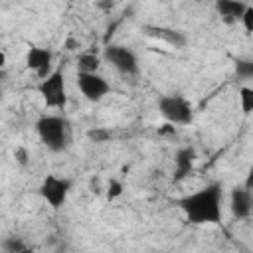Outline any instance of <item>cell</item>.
<instances>
[{
	"instance_id": "1",
	"label": "cell",
	"mask_w": 253,
	"mask_h": 253,
	"mask_svg": "<svg viewBox=\"0 0 253 253\" xmlns=\"http://www.w3.org/2000/svg\"><path fill=\"white\" fill-rule=\"evenodd\" d=\"M178 206L192 225H217L223 215V190L219 182H210L204 188L178 200Z\"/></svg>"
},
{
	"instance_id": "2",
	"label": "cell",
	"mask_w": 253,
	"mask_h": 253,
	"mask_svg": "<svg viewBox=\"0 0 253 253\" xmlns=\"http://www.w3.org/2000/svg\"><path fill=\"white\" fill-rule=\"evenodd\" d=\"M36 132L49 152H65L71 144V125L61 115H42L36 121Z\"/></svg>"
},
{
	"instance_id": "3",
	"label": "cell",
	"mask_w": 253,
	"mask_h": 253,
	"mask_svg": "<svg viewBox=\"0 0 253 253\" xmlns=\"http://www.w3.org/2000/svg\"><path fill=\"white\" fill-rule=\"evenodd\" d=\"M156 107L160 117L172 126H184L194 121V105L184 95L166 93L156 101Z\"/></svg>"
},
{
	"instance_id": "4",
	"label": "cell",
	"mask_w": 253,
	"mask_h": 253,
	"mask_svg": "<svg viewBox=\"0 0 253 253\" xmlns=\"http://www.w3.org/2000/svg\"><path fill=\"white\" fill-rule=\"evenodd\" d=\"M73 188V180L67 176H57V174H47L43 176V180L40 182V198L51 208V210H61L71 194Z\"/></svg>"
},
{
	"instance_id": "5",
	"label": "cell",
	"mask_w": 253,
	"mask_h": 253,
	"mask_svg": "<svg viewBox=\"0 0 253 253\" xmlns=\"http://www.w3.org/2000/svg\"><path fill=\"white\" fill-rule=\"evenodd\" d=\"M38 93L43 99L47 109H65L67 105V89H65V73L63 69H53L45 79L38 83Z\"/></svg>"
},
{
	"instance_id": "6",
	"label": "cell",
	"mask_w": 253,
	"mask_h": 253,
	"mask_svg": "<svg viewBox=\"0 0 253 253\" xmlns=\"http://www.w3.org/2000/svg\"><path fill=\"white\" fill-rule=\"evenodd\" d=\"M103 59L113 69H117L121 75H136L140 69L136 53L130 47L121 45V43H109L103 49Z\"/></svg>"
},
{
	"instance_id": "7",
	"label": "cell",
	"mask_w": 253,
	"mask_h": 253,
	"mask_svg": "<svg viewBox=\"0 0 253 253\" xmlns=\"http://www.w3.org/2000/svg\"><path fill=\"white\" fill-rule=\"evenodd\" d=\"M75 83L89 103H99L111 93V83L101 73H77Z\"/></svg>"
},
{
	"instance_id": "8",
	"label": "cell",
	"mask_w": 253,
	"mask_h": 253,
	"mask_svg": "<svg viewBox=\"0 0 253 253\" xmlns=\"http://www.w3.org/2000/svg\"><path fill=\"white\" fill-rule=\"evenodd\" d=\"M53 61V53L49 47H42V45H32L28 51H26V67L30 71H34L40 81L45 79L53 69H51V63Z\"/></svg>"
},
{
	"instance_id": "9",
	"label": "cell",
	"mask_w": 253,
	"mask_h": 253,
	"mask_svg": "<svg viewBox=\"0 0 253 253\" xmlns=\"http://www.w3.org/2000/svg\"><path fill=\"white\" fill-rule=\"evenodd\" d=\"M229 211L237 221L249 219L253 211V194L247 186H235L229 192Z\"/></svg>"
},
{
	"instance_id": "10",
	"label": "cell",
	"mask_w": 253,
	"mask_h": 253,
	"mask_svg": "<svg viewBox=\"0 0 253 253\" xmlns=\"http://www.w3.org/2000/svg\"><path fill=\"white\" fill-rule=\"evenodd\" d=\"M144 34L148 38H154L158 42H164L170 47L182 49L188 45V36L182 30L176 28H166V26H144Z\"/></svg>"
},
{
	"instance_id": "11",
	"label": "cell",
	"mask_w": 253,
	"mask_h": 253,
	"mask_svg": "<svg viewBox=\"0 0 253 253\" xmlns=\"http://www.w3.org/2000/svg\"><path fill=\"white\" fill-rule=\"evenodd\" d=\"M196 158H198V154H196L194 146H180L174 152V182L184 180L194 170Z\"/></svg>"
},
{
	"instance_id": "12",
	"label": "cell",
	"mask_w": 253,
	"mask_h": 253,
	"mask_svg": "<svg viewBox=\"0 0 253 253\" xmlns=\"http://www.w3.org/2000/svg\"><path fill=\"white\" fill-rule=\"evenodd\" d=\"M247 2L243 0H217L215 2V12L225 20V22H237L241 20L243 12L247 10Z\"/></svg>"
},
{
	"instance_id": "13",
	"label": "cell",
	"mask_w": 253,
	"mask_h": 253,
	"mask_svg": "<svg viewBox=\"0 0 253 253\" xmlns=\"http://www.w3.org/2000/svg\"><path fill=\"white\" fill-rule=\"evenodd\" d=\"M77 73H99L101 57L93 51H83L77 55Z\"/></svg>"
},
{
	"instance_id": "14",
	"label": "cell",
	"mask_w": 253,
	"mask_h": 253,
	"mask_svg": "<svg viewBox=\"0 0 253 253\" xmlns=\"http://www.w3.org/2000/svg\"><path fill=\"white\" fill-rule=\"evenodd\" d=\"M85 136H87L89 142L105 144V142H109V140L113 138V132H111V128H107V126H91V128L85 132Z\"/></svg>"
},
{
	"instance_id": "15",
	"label": "cell",
	"mask_w": 253,
	"mask_h": 253,
	"mask_svg": "<svg viewBox=\"0 0 253 253\" xmlns=\"http://www.w3.org/2000/svg\"><path fill=\"white\" fill-rule=\"evenodd\" d=\"M2 251H4V253H30L26 241H24L22 237H18V235L6 237V239L2 241Z\"/></svg>"
},
{
	"instance_id": "16",
	"label": "cell",
	"mask_w": 253,
	"mask_h": 253,
	"mask_svg": "<svg viewBox=\"0 0 253 253\" xmlns=\"http://www.w3.org/2000/svg\"><path fill=\"white\" fill-rule=\"evenodd\" d=\"M235 73L243 81L251 79L253 77V59L251 57H237L235 59Z\"/></svg>"
},
{
	"instance_id": "17",
	"label": "cell",
	"mask_w": 253,
	"mask_h": 253,
	"mask_svg": "<svg viewBox=\"0 0 253 253\" xmlns=\"http://www.w3.org/2000/svg\"><path fill=\"white\" fill-rule=\"evenodd\" d=\"M239 107H241L243 115H251V111H253V89L249 85H243L239 89Z\"/></svg>"
},
{
	"instance_id": "18",
	"label": "cell",
	"mask_w": 253,
	"mask_h": 253,
	"mask_svg": "<svg viewBox=\"0 0 253 253\" xmlns=\"http://www.w3.org/2000/svg\"><path fill=\"white\" fill-rule=\"evenodd\" d=\"M123 192H125L123 182L117 180V178H111L109 184H107V200H117V198L123 196Z\"/></svg>"
},
{
	"instance_id": "19",
	"label": "cell",
	"mask_w": 253,
	"mask_h": 253,
	"mask_svg": "<svg viewBox=\"0 0 253 253\" xmlns=\"http://www.w3.org/2000/svg\"><path fill=\"white\" fill-rule=\"evenodd\" d=\"M14 160L20 164V166H28L30 162V152L26 146H16L14 148Z\"/></svg>"
},
{
	"instance_id": "20",
	"label": "cell",
	"mask_w": 253,
	"mask_h": 253,
	"mask_svg": "<svg viewBox=\"0 0 253 253\" xmlns=\"http://www.w3.org/2000/svg\"><path fill=\"white\" fill-rule=\"evenodd\" d=\"M241 24H243V28H245V32L247 34H251L253 32V6L249 4L247 6V10L243 12V16H241V20H239Z\"/></svg>"
},
{
	"instance_id": "21",
	"label": "cell",
	"mask_w": 253,
	"mask_h": 253,
	"mask_svg": "<svg viewBox=\"0 0 253 253\" xmlns=\"http://www.w3.org/2000/svg\"><path fill=\"white\" fill-rule=\"evenodd\" d=\"M63 47H65V49H69V51H71V49H77V47H79V42H77V40H73V38H67V40H65V43H63Z\"/></svg>"
},
{
	"instance_id": "22",
	"label": "cell",
	"mask_w": 253,
	"mask_h": 253,
	"mask_svg": "<svg viewBox=\"0 0 253 253\" xmlns=\"http://www.w3.org/2000/svg\"><path fill=\"white\" fill-rule=\"evenodd\" d=\"M115 4L113 2H97V8H103V10H111Z\"/></svg>"
},
{
	"instance_id": "23",
	"label": "cell",
	"mask_w": 253,
	"mask_h": 253,
	"mask_svg": "<svg viewBox=\"0 0 253 253\" xmlns=\"http://www.w3.org/2000/svg\"><path fill=\"white\" fill-rule=\"evenodd\" d=\"M6 67V53L4 51H0V71Z\"/></svg>"
},
{
	"instance_id": "24",
	"label": "cell",
	"mask_w": 253,
	"mask_h": 253,
	"mask_svg": "<svg viewBox=\"0 0 253 253\" xmlns=\"http://www.w3.org/2000/svg\"><path fill=\"white\" fill-rule=\"evenodd\" d=\"M2 77H4V71H0V99L4 95V89H2Z\"/></svg>"
}]
</instances>
